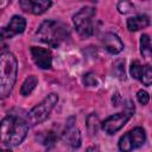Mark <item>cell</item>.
Here are the masks:
<instances>
[{
	"label": "cell",
	"mask_w": 152,
	"mask_h": 152,
	"mask_svg": "<svg viewBox=\"0 0 152 152\" xmlns=\"http://www.w3.org/2000/svg\"><path fill=\"white\" fill-rule=\"evenodd\" d=\"M28 131L26 120L17 115H7L0 124V144L14 147L23 142Z\"/></svg>",
	"instance_id": "6da1fadb"
},
{
	"label": "cell",
	"mask_w": 152,
	"mask_h": 152,
	"mask_svg": "<svg viewBox=\"0 0 152 152\" xmlns=\"http://www.w3.org/2000/svg\"><path fill=\"white\" fill-rule=\"evenodd\" d=\"M36 37L38 40L57 49L70 38V30L68 25L61 21L45 20L37 30Z\"/></svg>",
	"instance_id": "7a4b0ae2"
},
{
	"label": "cell",
	"mask_w": 152,
	"mask_h": 152,
	"mask_svg": "<svg viewBox=\"0 0 152 152\" xmlns=\"http://www.w3.org/2000/svg\"><path fill=\"white\" fill-rule=\"evenodd\" d=\"M18 62L12 52L0 55V100L6 99L12 93L17 80Z\"/></svg>",
	"instance_id": "3957f363"
},
{
	"label": "cell",
	"mask_w": 152,
	"mask_h": 152,
	"mask_svg": "<svg viewBox=\"0 0 152 152\" xmlns=\"http://www.w3.org/2000/svg\"><path fill=\"white\" fill-rule=\"evenodd\" d=\"M57 102H58V95L55 93L49 94L40 103H38L36 107H33L28 112L27 120H26L27 125L30 124L31 126H36V125L45 121Z\"/></svg>",
	"instance_id": "277c9868"
},
{
	"label": "cell",
	"mask_w": 152,
	"mask_h": 152,
	"mask_svg": "<svg viewBox=\"0 0 152 152\" xmlns=\"http://www.w3.org/2000/svg\"><path fill=\"white\" fill-rule=\"evenodd\" d=\"M94 17H95V8L90 6L82 7L72 17L74 26L77 33L82 38H88L94 33V24H93Z\"/></svg>",
	"instance_id": "5b68a950"
},
{
	"label": "cell",
	"mask_w": 152,
	"mask_h": 152,
	"mask_svg": "<svg viewBox=\"0 0 152 152\" xmlns=\"http://www.w3.org/2000/svg\"><path fill=\"white\" fill-rule=\"evenodd\" d=\"M127 109H125L124 112H120V113H116L109 118H107L102 124V129L107 133V134H114L116 133L119 129H121L126 122L129 120V118L132 116V114L134 113V106L128 102V104L126 106Z\"/></svg>",
	"instance_id": "8992f818"
},
{
	"label": "cell",
	"mask_w": 152,
	"mask_h": 152,
	"mask_svg": "<svg viewBox=\"0 0 152 152\" xmlns=\"http://www.w3.org/2000/svg\"><path fill=\"white\" fill-rule=\"evenodd\" d=\"M146 141V134L144 128L134 127L126 134H124L119 140V148L121 152H131L139 148Z\"/></svg>",
	"instance_id": "52a82bcc"
},
{
	"label": "cell",
	"mask_w": 152,
	"mask_h": 152,
	"mask_svg": "<svg viewBox=\"0 0 152 152\" xmlns=\"http://www.w3.org/2000/svg\"><path fill=\"white\" fill-rule=\"evenodd\" d=\"M25 27H26V20L21 15H13L10 23L0 30V38L1 39L12 38L15 34L23 33Z\"/></svg>",
	"instance_id": "ba28073f"
},
{
	"label": "cell",
	"mask_w": 152,
	"mask_h": 152,
	"mask_svg": "<svg viewBox=\"0 0 152 152\" xmlns=\"http://www.w3.org/2000/svg\"><path fill=\"white\" fill-rule=\"evenodd\" d=\"M31 55L36 65L40 69H50L52 65V56L50 50L39 46L31 48Z\"/></svg>",
	"instance_id": "9c48e42d"
},
{
	"label": "cell",
	"mask_w": 152,
	"mask_h": 152,
	"mask_svg": "<svg viewBox=\"0 0 152 152\" xmlns=\"http://www.w3.org/2000/svg\"><path fill=\"white\" fill-rule=\"evenodd\" d=\"M63 140L66 145H69L74 148H77V147L81 146L82 139H81L80 131L75 125V119L74 118H71L66 124L65 131L63 133Z\"/></svg>",
	"instance_id": "30bf717a"
},
{
	"label": "cell",
	"mask_w": 152,
	"mask_h": 152,
	"mask_svg": "<svg viewBox=\"0 0 152 152\" xmlns=\"http://www.w3.org/2000/svg\"><path fill=\"white\" fill-rule=\"evenodd\" d=\"M19 5L25 12H30L32 14L38 15L46 12L51 7L52 2L46 0H21L19 1Z\"/></svg>",
	"instance_id": "8fae6325"
},
{
	"label": "cell",
	"mask_w": 152,
	"mask_h": 152,
	"mask_svg": "<svg viewBox=\"0 0 152 152\" xmlns=\"http://www.w3.org/2000/svg\"><path fill=\"white\" fill-rule=\"evenodd\" d=\"M102 43H103L104 49H106L109 53H112V55H116V53L121 52L122 49H124V43H122V40L119 38L118 34H115V33H113V32L106 33V34L103 36V38H102Z\"/></svg>",
	"instance_id": "7c38bea8"
},
{
	"label": "cell",
	"mask_w": 152,
	"mask_h": 152,
	"mask_svg": "<svg viewBox=\"0 0 152 152\" xmlns=\"http://www.w3.org/2000/svg\"><path fill=\"white\" fill-rule=\"evenodd\" d=\"M148 25H150V19L145 14H139V15H135V17H131L127 20V28L131 32L139 31L141 28L147 27Z\"/></svg>",
	"instance_id": "4fadbf2b"
},
{
	"label": "cell",
	"mask_w": 152,
	"mask_h": 152,
	"mask_svg": "<svg viewBox=\"0 0 152 152\" xmlns=\"http://www.w3.org/2000/svg\"><path fill=\"white\" fill-rule=\"evenodd\" d=\"M37 84H38V78H37V76H36V75H30V76L26 77L25 81L23 82V84H21V87H20V94H21L23 96L30 95V94L34 90V88H36Z\"/></svg>",
	"instance_id": "5bb4252c"
},
{
	"label": "cell",
	"mask_w": 152,
	"mask_h": 152,
	"mask_svg": "<svg viewBox=\"0 0 152 152\" xmlns=\"http://www.w3.org/2000/svg\"><path fill=\"white\" fill-rule=\"evenodd\" d=\"M140 52L145 58L151 56V39L147 34H142L140 37Z\"/></svg>",
	"instance_id": "9a60e30c"
},
{
	"label": "cell",
	"mask_w": 152,
	"mask_h": 152,
	"mask_svg": "<svg viewBox=\"0 0 152 152\" xmlns=\"http://www.w3.org/2000/svg\"><path fill=\"white\" fill-rule=\"evenodd\" d=\"M99 125H100V121H99V118L95 114H90L87 118V127H88V131L91 134H96Z\"/></svg>",
	"instance_id": "2e32d148"
},
{
	"label": "cell",
	"mask_w": 152,
	"mask_h": 152,
	"mask_svg": "<svg viewBox=\"0 0 152 152\" xmlns=\"http://www.w3.org/2000/svg\"><path fill=\"white\" fill-rule=\"evenodd\" d=\"M140 82H142L145 86H150L151 82H152V69L148 64L144 65L142 68V72H141V76H140Z\"/></svg>",
	"instance_id": "e0dca14e"
},
{
	"label": "cell",
	"mask_w": 152,
	"mask_h": 152,
	"mask_svg": "<svg viewBox=\"0 0 152 152\" xmlns=\"http://www.w3.org/2000/svg\"><path fill=\"white\" fill-rule=\"evenodd\" d=\"M142 68H144V65H141L138 61H134L131 64V68H129V72H131L132 77L137 78V80H140V76H141V72H142Z\"/></svg>",
	"instance_id": "ac0fdd59"
},
{
	"label": "cell",
	"mask_w": 152,
	"mask_h": 152,
	"mask_svg": "<svg viewBox=\"0 0 152 152\" xmlns=\"http://www.w3.org/2000/svg\"><path fill=\"white\" fill-rule=\"evenodd\" d=\"M43 135V139L40 140L42 141V144L43 145H45L46 147H49V146H52L53 144H55V141H56V134L53 133V132H45V133H43L42 134Z\"/></svg>",
	"instance_id": "d6986e66"
},
{
	"label": "cell",
	"mask_w": 152,
	"mask_h": 152,
	"mask_svg": "<svg viewBox=\"0 0 152 152\" xmlns=\"http://www.w3.org/2000/svg\"><path fill=\"white\" fill-rule=\"evenodd\" d=\"M83 83H84L87 87H97V86H99V80H97L96 75L89 72V74L84 75V77H83Z\"/></svg>",
	"instance_id": "ffe728a7"
},
{
	"label": "cell",
	"mask_w": 152,
	"mask_h": 152,
	"mask_svg": "<svg viewBox=\"0 0 152 152\" xmlns=\"http://www.w3.org/2000/svg\"><path fill=\"white\" fill-rule=\"evenodd\" d=\"M133 8H134L133 4L128 2V1H120V2L118 4V10H119V12H120V13H124V14L131 12Z\"/></svg>",
	"instance_id": "44dd1931"
},
{
	"label": "cell",
	"mask_w": 152,
	"mask_h": 152,
	"mask_svg": "<svg viewBox=\"0 0 152 152\" xmlns=\"http://www.w3.org/2000/svg\"><path fill=\"white\" fill-rule=\"evenodd\" d=\"M137 99H138V101H139L141 104H146V103H148L150 95H148V93L145 91V90H139V91L137 93Z\"/></svg>",
	"instance_id": "7402d4cb"
},
{
	"label": "cell",
	"mask_w": 152,
	"mask_h": 152,
	"mask_svg": "<svg viewBox=\"0 0 152 152\" xmlns=\"http://www.w3.org/2000/svg\"><path fill=\"white\" fill-rule=\"evenodd\" d=\"M115 65H116L115 69H119V70H120V72H119V77H120V78H125V68H122V65H119L118 63H116Z\"/></svg>",
	"instance_id": "603a6c76"
},
{
	"label": "cell",
	"mask_w": 152,
	"mask_h": 152,
	"mask_svg": "<svg viewBox=\"0 0 152 152\" xmlns=\"http://www.w3.org/2000/svg\"><path fill=\"white\" fill-rule=\"evenodd\" d=\"M120 100H121V97H120V95L116 93V94L113 96V103H114V106H119V103H120L119 101H120Z\"/></svg>",
	"instance_id": "cb8c5ba5"
},
{
	"label": "cell",
	"mask_w": 152,
	"mask_h": 152,
	"mask_svg": "<svg viewBox=\"0 0 152 152\" xmlns=\"http://www.w3.org/2000/svg\"><path fill=\"white\" fill-rule=\"evenodd\" d=\"M87 152H99V150H97V147L93 146V147H89V148L87 150Z\"/></svg>",
	"instance_id": "d4e9b609"
},
{
	"label": "cell",
	"mask_w": 152,
	"mask_h": 152,
	"mask_svg": "<svg viewBox=\"0 0 152 152\" xmlns=\"http://www.w3.org/2000/svg\"><path fill=\"white\" fill-rule=\"evenodd\" d=\"M0 152H11V151H10V150H1V148H0Z\"/></svg>",
	"instance_id": "484cf974"
}]
</instances>
